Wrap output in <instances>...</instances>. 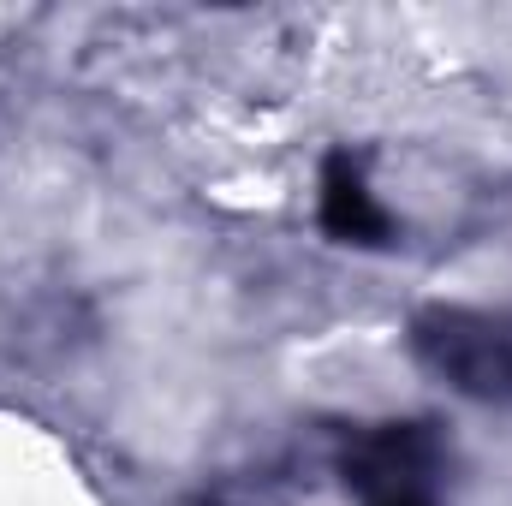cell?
Here are the masks:
<instances>
[{"label":"cell","mask_w":512,"mask_h":506,"mask_svg":"<svg viewBox=\"0 0 512 506\" xmlns=\"http://www.w3.org/2000/svg\"><path fill=\"white\" fill-rule=\"evenodd\" d=\"M411 358L465 399L512 405V316L435 304L411 322Z\"/></svg>","instance_id":"1"},{"label":"cell","mask_w":512,"mask_h":506,"mask_svg":"<svg viewBox=\"0 0 512 506\" xmlns=\"http://www.w3.org/2000/svg\"><path fill=\"white\" fill-rule=\"evenodd\" d=\"M435 459H441V447H435L429 423H376V429H364V435L346 441L340 477H346V489H358L364 501H382V495L429 489Z\"/></svg>","instance_id":"2"},{"label":"cell","mask_w":512,"mask_h":506,"mask_svg":"<svg viewBox=\"0 0 512 506\" xmlns=\"http://www.w3.org/2000/svg\"><path fill=\"white\" fill-rule=\"evenodd\" d=\"M322 227L340 245H387V233H393L352 155H328V167H322Z\"/></svg>","instance_id":"3"},{"label":"cell","mask_w":512,"mask_h":506,"mask_svg":"<svg viewBox=\"0 0 512 506\" xmlns=\"http://www.w3.org/2000/svg\"><path fill=\"white\" fill-rule=\"evenodd\" d=\"M370 506H435V501H429V489H411V495H382Z\"/></svg>","instance_id":"4"}]
</instances>
